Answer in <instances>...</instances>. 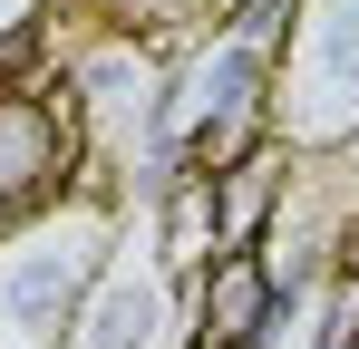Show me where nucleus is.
<instances>
[{"label":"nucleus","mask_w":359,"mask_h":349,"mask_svg":"<svg viewBox=\"0 0 359 349\" xmlns=\"http://www.w3.org/2000/svg\"><path fill=\"white\" fill-rule=\"evenodd\" d=\"M272 204H282V156H272V146H252L243 165L214 174V242H224V252H252L262 224H272Z\"/></svg>","instance_id":"obj_4"},{"label":"nucleus","mask_w":359,"mask_h":349,"mask_svg":"<svg viewBox=\"0 0 359 349\" xmlns=\"http://www.w3.org/2000/svg\"><path fill=\"white\" fill-rule=\"evenodd\" d=\"M272 136L350 146L359 136V0H301L272 58Z\"/></svg>","instance_id":"obj_1"},{"label":"nucleus","mask_w":359,"mask_h":349,"mask_svg":"<svg viewBox=\"0 0 359 349\" xmlns=\"http://www.w3.org/2000/svg\"><path fill=\"white\" fill-rule=\"evenodd\" d=\"M272 310H282V291L262 272V252H214L184 291V340L194 349H262Z\"/></svg>","instance_id":"obj_2"},{"label":"nucleus","mask_w":359,"mask_h":349,"mask_svg":"<svg viewBox=\"0 0 359 349\" xmlns=\"http://www.w3.org/2000/svg\"><path fill=\"white\" fill-rule=\"evenodd\" d=\"M146 224H156L146 252H156L175 282H194V272L224 252V242H214V174H175V184L156 194V214H146Z\"/></svg>","instance_id":"obj_3"}]
</instances>
